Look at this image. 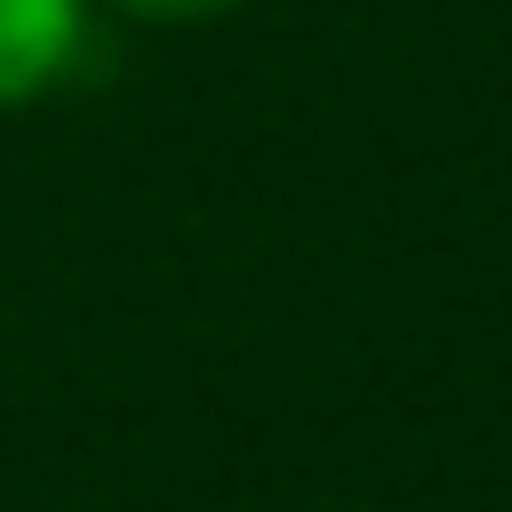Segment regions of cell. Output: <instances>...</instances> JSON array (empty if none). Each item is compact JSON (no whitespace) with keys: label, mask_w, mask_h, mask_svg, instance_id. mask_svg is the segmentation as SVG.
Listing matches in <instances>:
<instances>
[{"label":"cell","mask_w":512,"mask_h":512,"mask_svg":"<svg viewBox=\"0 0 512 512\" xmlns=\"http://www.w3.org/2000/svg\"><path fill=\"white\" fill-rule=\"evenodd\" d=\"M80 0H0V112L48 96L80 56Z\"/></svg>","instance_id":"obj_1"},{"label":"cell","mask_w":512,"mask_h":512,"mask_svg":"<svg viewBox=\"0 0 512 512\" xmlns=\"http://www.w3.org/2000/svg\"><path fill=\"white\" fill-rule=\"evenodd\" d=\"M120 8H136V16H168V24H184V16H216V8H240V0H120Z\"/></svg>","instance_id":"obj_2"}]
</instances>
